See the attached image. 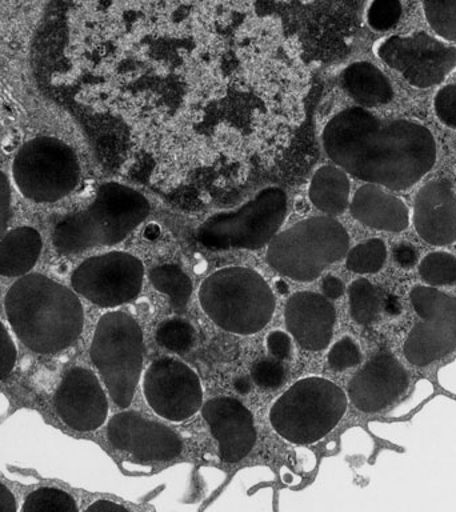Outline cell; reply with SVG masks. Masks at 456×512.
I'll return each mask as SVG.
<instances>
[{
    "label": "cell",
    "mask_w": 456,
    "mask_h": 512,
    "mask_svg": "<svg viewBox=\"0 0 456 512\" xmlns=\"http://www.w3.org/2000/svg\"><path fill=\"white\" fill-rule=\"evenodd\" d=\"M4 307L20 342L38 354H56L82 334L84 312L78 296L40 274L23 275L7 291Z\"/></svg>",
    "instance_id": "2"
},
{
    "label": "cell",
    "mask_w": 456,
    "mask_h": 512,
    "mask_svg": "<svg viewBox=\"0 0 456 512\" xmlns=\"http://www.w3.org/2000/svg\"><path fill=\"white\" fill-rule=\"evenodd\" d=\"M143 351V331L131 315L111 311L100 318L90 355L116 406L127 408L134 399Z\"/></svg>",
    "instance_id": "7"
},
{
    "label": "cell",
    "mask_w": 456,
    "mask_h": 512,
    "mask_svg": "<svg viewBox=\"0 0 456 512\" xmlns=\"http://www.w3.org/2000/svg\"><path fill=\"white\" fill-rule=\"evenodd\" d=\"M200 304L212 322L232 334L251 335L270 322L275 298L263 276L250 268L228 267L200 286Z\"/></svg>",
    "instance_id": "4"
},
{
    "label": "cell",
    "mask_w": 456,
    "mask_h": 512,
    "mask_svg": "<svg viewBox=\"0 0 456 512\" xmlns=\"http://www.w3.org/2000/svg\"><path fill=\"white\" fill-rule=\"evenodd\" d=\"M323 295L327 299H338L343 295L344 286L342 280L336 278V276L328 275L324 278L322 283Z\"/></svg>",
    "instance_id": "39"
},
{
    "label": "cell",
    "mask_w": 456,
    "mask_h": 512,
    "mask_svg": "<svg viewBox=\"0 0 456 512\" xmlns=\"http://www.w3.org/2000/svg\"><path fill=\"white\" fill-rule=\"evenodd\" d=\"M402 16L399 0H374L368 8V24L376 31H388L398 24Z\"/></svg>",
    "instance_id": "31"
},
{
    "label": "cell",
    "mask_w": 456,
    "mask_h": 512,
    "mask_svg": "<svg viewBox=\"0 0 456 512\" xmlns=\"http://www.w3.org/2000/svg\"><path fill=\"white\" fill-rule=\"evenodd\" d=\"M156 340L166 350L183 354L194 344L195 330L186 320L168 319L160 324L156 332Z\"/></svg>",
    "instance_id": "30"
},
{
    "label": "cell",
    "mask_w": 456,
    "mask_h": 512,
    "mask_svg": "<svg viewBox=\"0 0 456 512\" xmlns=\"http://www.w3.org/2000/svg\"><path fill=\"white\" fill-rule=\"evenodd\" d=\"M286 215V192L267 187L238 210L208 218L196 238L208 250H259L278 234Z\"/></svg>",
    "instance_id": "8"
},
{
    "label": "cell",
    "mask_w": 456,
    "mask_h": 512,
    "mask_svg": "<svg viewBox=\"0 0 456 512\" xmlns=\"http://www.w3.org/2000/svg\"><path fill=\"white\" fill-rule=\"evenodd\" d=\"M251 378L259 387L278 388L284 382V368L278 360H258L252 367Z\"/></svg>",
    "instance_id": "33"
},
{
    "label": "cell",
    "mask_w": 456,
    "mask_h": 512,
    "mask_svg": "<svg viewBox=\"0 0 456 512\" xmlns=\"http://www.w3.org/2000/svg\"><path fill=\"white\" fill-rule=\"evenodd\" d=\"M350 179L340 167L323 166L312 176L308 198L319 211L342 215L350 203Z\"/></svg>",
    "instance_id": "23"
},
{
    "label": "cell",
    "mask_w": 456,
    "mask_h": 512,
    "mask_svg": "<svg viewBox=\"0 0 456 512\" xmlns=\"http://www.w3.org/2000/svg\"><path fill=\"white\" fill-rule=\"evenodd\" d=\"M107 436L116 450L128 452L143 462H168L183 448L175 431L135 411L116 414L108 423Z\"/></svg>",
    "instance_id": "13"
},
{
    "label": "cell",
    "mask_w": 456,
    "mask_h": 512,
    "mask_svg": "<svg viewBox=\"0 0 456 512\" xmlns=\"http://www.w3.org/2000/svg\"><path fill=\"white\" fill-rule=\"evenodd\" d=\"M435 112L444 126L456 128V84L443 87L435 96Z\"/></svg>",
    "instance_id": "34"
},
{
    "label": "cell",
    "mask_w": 456,
    "mask_h": 512,
    "mask_svg": "<svg viewBox=\"0 0 456 512\" xmlns=\"http://www.w3.org/2000/svg\"><path fill=\"white\" fill-rule=\"evenodd\" d=\"M394 258L400 267L411 268L418 262V251L411 244H399L394 250Z\"/></svg>",
    "instance_id": "38"
},
{
    "label": "cell",
    "mask_w": 456,
    "mask_h": 512,
    "mask_svg": "<svg viewBox=\"0 0 456 512\" xmlns=\"http://www.w3.org/2000/svg\"><path fill=\"white\" fill-rule=\"evenodd\" d=\"M387 259V248L383 240L370 239L348 251L346 266L355 274H375L382 270Z\"/></svg>",
    "instance_id": "25"
},
{
    "label": "cell",
    "mask_w": 456,
    "mask_h": 512,
    "mask_svg": "<svg viewBox=\"0 0 456 512\" xmlns=\"http://www.w3.org/2000/svg\"><path fill=\"white\" fill-rule=\"evenodd\" d=\"M122 510H127V508L120 506V504L111 502V500H98V502L91 504V506L87 508V511H99V512L122 511Z\"/></svg>",
    "instance_id": "41"
},
{
    "label": "cell",
    "mask_w": 456,
    "mask_h": 512,
    "mask_svg": "<svg viewBox=\"0 0 456 512\" xmlns=\"http://www.w3.org/2000/svg\"><path fill=\"white\" fill-rule=\"evenodd\" d=\"M42 247V236L35 228L19 227L7 232L0 239V275H26L38 262Z\"/></svg>",
    "instance_id": "22"
},
{
    "label": "cell",
    "mask_w": 456,
    "mask_h": 512,
    "mask_svg": "<svg viewBox=\"0 0 456 512\" xmlns=\"http://www.w3.org/2000/svg\"><path fill=\"white\" fill-rule=\"evenodd\" d=\"M350 310L356 323L371 324L378 318L380 298L376 288L367 279H358L350 286Z\"/></svg>",
    "instance_id": "26"
},
{
    "label": "cell",
    "mask_w": 456,
    "mask_h": 512,
    "mask_svg": "<svg viewBox=\"0 0 456 512\" xmlns=\"http://www.w3.org/2000/svg\"><path fill=\"white\" fill-rule=\"evenodd\" d=\"M414 224L424 242L450 246L456 242V194L448 180H431L414 202Z\"/></svg>",
    "instance_id": "17"
},
{
    "label": "cell",
    "mask_w": 456,
    "mask_h": 512,
    "mask_svg": "<svg viewBox=\"0 0 456 512\" xmlns=\"http://www.w3.org/2000/svg\"><path fill=\"white\" fill-rule=\"evenodd\" d=\"M350 211L359 223L379 231L402 232L410 223L406 204L378 184L359 187L351 200Z\"/></svg>",
    "instance_id": "20"
},
{
    "label": "cell",
    "mask_w": 456,
    "mask_h": 512,
    "mask_svg": "<svg viewBox=\"0 0 456 512\" xmlns=\"http://www.w3.org/2000/svg\"><path fill=\"white\" fill-rule=\"evenodd\" d=\"M23 512H75L78 511L75 499L58 488H39L27 496Z\"/></svg>",
    "instance_id": "27"
},
{
    "label": "cell",
    "mask_w": 456,
    "mask_h": 512,
    "mask_svg": "<svg viewBox=\"0 0 456 512\" xmlns=\"http://www.w3.org/2000/svg\"><path fill=\"white\" fill-rule=\"evenodd\" d=\"M379 58L411 86L430 88L442 83L456 67V48L432 38L426 32L391 36L379 46Z\"/></svg>",
    "instance_id": "11"
},
{
    "label": "cell",
    "mask_w": 456,
    "mask_h": 512,
    "mask_svg": "<svg viewBox=\"0 0 456 512\" xmlns=\"http://www.w3.org/2000/svg\"><path fill=\"white\" fill-rule=\"evenodd\" d=\"M152 286L170 298L172 310L184 312L192 294L191 279L175 264H163L150 271Z\"/></svg>",
    "instance_id": "24"
},
{
    "label": "cell",
    "mask_w": 456,
    "mask_h": 512,
    "mask_svg": "<svg viewBox=\"0 0 456 512\" xmlns=\"http://www.w3.org/2000/svg\"><path fill=\"white\" fill-rule=\"evenodd\" d=\"M322 138L336 166L388 190L414 186L436 162V142L427 127L380 119L364 107L340 111L326 124Z\"/></svg>",
    "instance_id": "1"
},
{
    "label": "cell",
    "mask_w": 456,
    "mask_h": 512,
    "mask_svg": "<svg viewBox=\"0 0 456 512\" xmlns=\"http://www.w3.org/2000/svg\"><path fill=\"white\" fill-rule=\"evenodd\" d=\"M384 310H386L388 314L398 315L400 311H402V304H400L396 296H388L386 302H384Z\"/></svg>",
    "instance_id": "42"
},
{
    "label": "cell",
    "mask_w": 456,
    "mask_h": 512,
    "mask_svg": "<svg viewBox=\"0 0 456 512\" xmlns=\"http://www.w3.org/2000/svg\"><path fill=\"white\" fill-rule=\"evenodd\" d=\"M350 250L346 228L331 216H314L279 232L267 248V263L280 275L312 282Z\"/></svg>",
    "instance_id": "5"
},
{
    "label": "cell",
    "mask_w": 456,
    "mask_h": 512,
    "mask_svg": "<svg viewBox=\"0 0 456 512\" xmlns=\"http://www.w3.org/2000/svg\"><path fill=\"white\" fill-rule=\"evenodd\" d=\"M404 355L424 367L456 350V296L447 295L432 314L415 324L404 343Z\"/></svg>",
    "instance_id": "18"
},
{
    "label": "cell",
    "mask_w": 456,
    "mask_h": 512,
    "mask_svg": "<svg viewBox=\"0 0 456 512\" xmlns=\"http://www.w3.org/2000/svg\"><path fill=\"white\" fill-rule=\"evenodd\" d=\"M60 419L76 431H95L108 414L107 396L94 372L74 367L64 375L55 394Z\"/></svg>",
    "instance_id": "14"
},
{
    "label": "cell",
    "mask_w": 456,
    "mask_h": 512,
    "mask_svg": "<svg viewBox=\"0 0 456 512\" xmlns=\"http://www.w3.org/2000/svg\"><path fill=\"white\" fill-rule=\"evenodd\" d=\"M16 363V347L7 328L0 322V380L8 378Z\"/></svg>",
    "instance_id": "35"
},
{
    "label": "cell",
    "mask_w": 456,
    "mask_h": 512,
    "mask_svg": "<svg viewBox=\"0 0 456 512\" xmlns=\"http://www.w3.org/2000/svg\"><path fill=\"white\" fill-rule=\"evenodd\" d=\"M408 387V375L399 360L388 352H378L351 379L348 395L362 412H378L394 403Z\"/></svg>",
    "instance_id": "15"
},
{
    "label": "cell",
    "mask_w": 456,
    "mask_h": 512,
    "mask_svg": "<svg viewBox=\"0 0 456 512\" xmlns=\"http://www.w3.org/2000/svg\"><path fill=\"white\" fill-rule=\"evenodd\" d=\"M344 91L360 107H378L394 99V88L387 76L368 62L350 64L340 78Z\"/></svg>",
    "instance_id": "21"
},
{
    "label": "cell",
    "mask_w": 456,
    "mask_h": 512,
    "mask_svg": "<svg viewBox=\"0 0 456 512\" xmlns=\"http://www.w3.org/2000/svg\"><path fill=\"white\" fill-rule=\"evenodd\" d=\"M347 410L342 388L323 378L296 382L271 407L270 422L288 442L312 444L336 427Z\"/></svg>",
    "instance_id": "6"
},
{
    "label": "cell",
    "mask_w": 456,
    "mask_h": 512,
    "mask_svg": "<svg viewBox=\"0 0 456 512\" xmlns=\"http://www.w3.org/2000/svg\"><path fill=\"white\" fill-rule=\"evenodd\" d=\"M267 348L276 359H286L291 354L292 344L286 332L274 331L267 336Z\"/></svg>",
    "instance_id": "37"
},
{
    "label": "cell",
    "mask_w": 456,
    "mask_h": 512,
    "mask_svg": "<svg viewBox=\"0 0 456 512\" xmlns=\"http://www.w3.org/2000/svg\"><path fill=\"white\" fill-rule=\"evenodd\" d=\"M143 278L144 266L136 256L112 251L84 260L72 274L71 284L96 306L114 308L139 295Z\"/></svg>",
    "instance_id": "10"
},
{
    "label": "cell",
    "mask_w": 456,
    "mask_h": 512,
    "mask_svg": "<svg viewBox=\"0 0 456 512\" xmlns=\"http://www.w3.org/2000/svg\"><path fill=\"white\" fill-rule=\"evenodd\" d=\"M18 510L14 494L0 483V511L14 512Z\"/></svg>",
    "instance_id": "40"
},
{
    "label": "cell",
    "mask_w": 456,
    "mask_h": 512,
    "mask_svg": "<svg viewBox=\"0 0 456 512\" xmlns=\"http://www.w3.org/2000/svg\"><path fill=\"white\" fill-rule=\"evenodd\" d=\"M202 416L218 440L224 463H238L256 442L254 418L238 399L220 396L202 404Z\"/></svg>",
    "instance_id": "16"
},
{
    "label": "cell",
    "mask_w": 456,
    "mask_h": 512,
    "mask_svg": "<svg viewBox=\"0 0 456 512\" xmlns=\"http://www.w3.org/2000/svg\"><path fill=\"white\" fill-rule=\"evenodd\" d=\"M287 330L308 351L324 350L334 332L336 311L330 300L315 292H296L286 304Z\"/></svg>",
    "instance_id": "19"
},
{
    "label": "cell",
    "mask_w": 456,
    "mask_h": 512,
    "mask_svg": "<svg viewBox=\"0 0 456 512\" xmlns=\"http://www.w3.org/2000/svg\"><path fill=\"white\" fill-rule=\"evenodd\" d=\"M276 288H278L280 294H286V292L288 291V286L286 283L283 282V280H279V282L276 283Z\"/></svg>",
    "instance_id": "44"
},
{
    "label": "cell",
    "mask_w": 456,
    "mask_h": 512,
    "mask_svg": "<svg viewBox=\"0 0 456 512\" xmlns=\"http://www.w3.org/2000/svg\"><path fill=\"white\" fill-rule=\"evenodd\" d=\"M12 176L22 195L32 202H58L78 186V155L60 139L38 136L20 147Z\"/></svg>",
    "instance_id": "9"
},
{
    "label": "cell",
    "mask_w": 456,
    "mask_h": 512,
    "mask_svg": "<svg viewBox=\"0 0 456 512\" xmlns=\"http://www.w3.org/2000/svg\"><path fill=\"white\" fill-rule=\"evenodd\" d=\"M234 387L240 395H247L251 391V380L248 376H239L235 379Z\"/></svg>",
    "instance_id": "43"
},
{
    "label": "cell",
    "mask_w": 456,
    "mask_h": 512,
    "mask_svg": "<svg viewBox=\"0 0 456 512\" xmlns=\"http://www.w3.org/2000/svg\"><path fill=\"white\" fill-rule=\"evenodd\" d=\"M419 274L431 286L456 284V258L447 252H432L420 262Z\"/></svg>",
    "instance_id": "29"
},
{
    "label": "cell",
    "mask_w": 456,
    "mask_h": 512,
    "mask_svg": "<svg viewBox=\"0 0 456 512\" xmlns=\"http://www.w3.org/2000/svg\"><path fill=\"white\" fill-rule=\"evenodd\" d=\"M423 7L432 30L456 42V0H423Z\"/></svg>",
    "instance_id": "28"
},
{
    "label": "cell",
    "mask_w": 456,
    "mask_h": 512,
    "mask_svg": "<svg viewBox=\"0 0 456 512\" xmlns=\"http://www.w3.org/2000/svg\"><path fill=\"white\" fill-rule=\"evenodd\" d=\"M11 184L7 175L0 171V239L6 235L12 216Z\"/></svg>",
    "instance_id": "36"
},
{
    "label": "cell",
    "mask_w": 456,
    "mask_h": 512,
    "mask_svg": "<svg viewBox=\"0 0 456 512\" xmlns=\"http://www.w3.org/2000/svg\"><path fill=\"white\" fill-rule=\"evenodd\" d=\"M143 388L148 406L171 422L191 418L203 404L199 376L187 364L174 358H162L152 363L144 374Z\"/></svg>",
    "instance_id": "12"
},
{
    "label": "cell",
    "mask_w": 456,
    "mask_h": 512,
    "mask_svg": "<svg viewBox=\"0 0 456 512\" xmlns=\"http://www.w3.org/2000/svg\"><path fill=\"white\" fill-rule=\"evenodd\" d=\"M362 355L358 344L350 338H343L331 348L328 354V364L332 370L343 371L360 363Z\"/></svg>",
    "instance_id": "32"
},
{
    "label": "cell",
    "mask_w": 456,
    "mask_h": 512,
    "mask_svg": "<svg viewBox=\"0 0 456 512\" xmlns=\"http://www.w3.org/2000/svg\"><path fill=\"white\" fill-rule=\"evenodd\" d=\"M150 211V202L142 192L116 182L104 183L90 206L56 224L52 240L62 255L114 246L142 224Z\"/></svg>",
    "instance_id": "3"
}]
</instances>
